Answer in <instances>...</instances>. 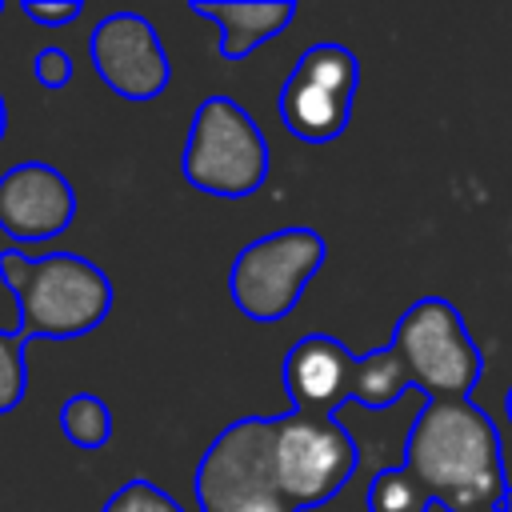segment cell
Wrapping results in <instances>:
<instances>
[{
  "instance_id": "1",
  "label": "cell",
  "mask_w": 512,
  "mask_h": 512,
  "mask_svg": "<svg viewBox=\"0 0 512 512\" xmlns=\"http://www.w3.org/2000/svg\"><path fill=\"white\" fill-rule=\"evenodd\" d=\"M404 468L444 512H500L508 492L500 432L472 396L424 400L404 436Z\"/></svg>"
},
{
  "instance_id": "2",
  "label": "cell",
  "mask_w": 512,
  "mask_h": 512,
  "mask_svg": "<svg viewBox=\"0 0 512 512\" xmlns=\"http://www.w3.org/2000/svg\"><path fill=\"white\" fill-rule=\"evenodd\" d=\"M0 280L8 284L20 324L16 332L24 340H72L92 328L112 308V280L100 264L76 252H52L40 260H28L16 248L0 252Z\"/></svg>"
},
{
  "instance_id": "3",
  "label": "cell",
  "mask_w": 512,
  "mask_h": 512,
  "mask_svg": "<svg viewBox=\"0 0 512 512\" xmlns=\"http://www.w3.org/2000/svg\"><path fill=\"white\" fill-rule=\"evenodd\" d=\"M180 172L196 192L244 200L268 180V140L236 100L208 96L192 116Z\"/></svg>"
},
{
  "instance_id": "4",
  "label": "cell",
  "mask_w": 512,
  "mask_h": 512,
  "mask_svg": "<svg viewBox=\"0 0 512 512\" xmlns=\"http://www.w3.org/2000/svg\"><path fill=\"white\" fill-rule=\"evenodd\" d=\"M388 344L408 364L412 388L424 400H460L476 388L484 372V356L464 316L444 296H420L396 320Z\"/></svg>"
},
{
  "instance_id": "5",
  "label": "cell",
  "mask_w": 512,
  "mask_h": 512,
  "mask_svg": "<svg viewBox=\"0 0 512 512\" xmlns=\"http://www.w3.org/2000/svg\"><path fill=\"white\" fill-rule=\"evenodd\" d=\"M324 256H328V244L316 228H280V232L256 236L236 252L228 268V296L256 324L284 320L300 304Z\"/></svg>"
},
{
  "instance_id": "6",
  "label": "cell",
  "mask_w": 512,
  "mask_h": 512,
  "mask_svg": "<svg viewBox=\"0 0 512 512\" xmlns=\"http://www.w3.org/2000/svg\"><path fill=\"white\" fill-rule=\"evenodd\" d=\"M360 448L352 432L336 416H304L288 412L276 420V492L288 500L292 512L328 504L356 472Z\"/></svg>"
},
{
  "instance_id": "7",
  "label": "cell",
  "mask_w": 512,
  "mask_h": 512,
  "mask_svg": "<svg viewBox=\"0 0 512 512\" xmlns=\"http://www.w3.org/2000/svg\"><path fill=\"white\" fill-rule=\"evenodd\" d=\"M356 84H360V64L344 44L324 40L304 48L280 88L284 128L304 144H328L344 136Z\"/></svg>"
},
{
  "instance_id": "8",
  "label": "cell",
  "mask_w": 512,
  "mask_h": 512,
  "mask_svg": "<svg viewBox=\"0 0 512 512\" xmlns=\"http://www.w3.org/2000/svg\"><path fill=\"white\" fill-rule=\"evenodd\" d=\"M276 420L244 416L232 420L196 464V508L200 512H236L240 504L276 492Z\"/></svg>"
},
{
  "instance_id": "9",
  "label": "cell",
  "mask_w": 512,
  "mask_h": 512,
  "mask_svg": "<svg viewBox=\"0 0 512 512\" xmlns=\"http://www.w3.org/2000/svg\"><path fill=\"white\" fill-rule=\"evenodd\" d=\"M88 56H92L96 76L116 96L136 100V104L156 100L172 80L164 40L152 28V20H144L140 12L104 16L88 36Z\"/></svg>"
},
{
  "instance_id": "10",
  "label": "cell",
  "mask_w": 512,
  "mask_h": 512,
  "mask_svg": "<svg viewBox=\"0 0 512 512\" xmlns=\"http://www.w3.org/2000/svg\"><path fill=\"white\" fill-rule=\"evenodd\" d=\"M76 216V192L52 164L24 160L0 176V228L12 240L36 244L68 232Z\"/></svg>"
},
{
  "instance_id": "11",
  "label": "cell",
  "mask_w": 512,
  "mask_h": 512,
  "mask_svg": "<svg viewBox=\"0 0 512 512\" xmlns=\"http://www.w3.org/2000/svg\"><path fill=\"white\" fill-rule=\"evenodd\" d=\"M352 376L356 356L328 332L300 336L284 356V388L304 416H336L352 400Z\"/></svg>"
},
{
  "instance_id": "12",
  "label": "cell",
  "mask_w": 512,
  "mask_h": 512,
  "mask_svg": "<svg viewBox=\"0 0 512 512\" xmlns=\"http://www.w3.org/2000/svg\"><path fill=\"white\" fill-rule=\"evenodd\" d=\"M188 8L200 20H212L220 28L224 60H244L264 40L280 36L296 16L292 0H192Z\"/></svg>"
},
{
  "instance_id": "13",
  "label": "cell",
  "mask_w": 512,
  "mask_h": 512,
  "mask_svg": "<svg viewBox=\"0 0 512 512\" xmlns=\"http://www.w3.org/2000/svg\"><path fill=\"white\" fill-rule=\"evenodd\" d=\"M416 392L408 364L400 360V352L392 344L356 356V376H352V400L348 404H364L368 412H388L392 404H400V396Z\"/></svg>"
},
{
  "instance_id": "14",
  "label": "cell",
  "mask_w": 512,
  "mask_h": 512,
  "mask_svg": "<svg viewBox=\"0 0 512 512\" xmlns=\"http://www.w3.org/2000/svg\"><path fill=\"white\" fill-rule=\"evenodd\" d=\"M60 432L76 448H104L112 436V408L92 392H72L60 404Z\"/></svg>"
},
{
  "instance_id": "15",
  "label": "cell",
  "mask_w": 512,
  "mask_h": 512,
  "mask_svg": "<svg viewBox=\"0 0 512 512\" xmlns=\"http://www.w3.org/2000/svg\"><path fill=\"white\" fill-rule=\"evenodd\" d=\"M368 512H432V496L428 488L416 480L412 468L404 464H392V468H380L368 484Z\"/></svg>"
},
{
  "instance_id": "16",
  "label": "cell",
  "mask_w": 512,
  "mask_h": 512,
  "mask_svg": "<svg viewBox=\"0 0 512 512\" xmlns=\"http://www.w3.org/2000/svg\"><path fill=\"white\" fill-rule=\"evenodd\" d=\"M24 336L0 332V412H12L28 392V364H24Z\"/></svg>"
},
{
  "instance_id": "17",
  "label": "cell",
  "mask_w": 512,
  "mask_h": 512,
  "mask_svg": "<svg viewBox=\"0 0 512 512\" xmlns=\"http://www.w3.org/2000/svg\"><path fill=\"white\" fill-rule=\"evenodd\" d=\"M100 512H184V508L152 480H128L104 500Z\"/></svg>"
},
{
  "instance_id": "18",
  "label": "cell",
  "mask_w": 512,
  "mask_h": 512,
  "mask_svg": "<svg viewBox=\"0 0 512 512\" xmlns=\"http://www.w3.org/2000/svg\"><path fill=\"white\" fill-rule=\"evenodd\" d=\"M32 72H36V84L40 88H64L68 80H72V56L64 52V48H40L36 52V60H32Z\"/></svg>"
},
{
  "instance_id": "19",
  "label": "cell",
  "mask_w": 512,
  "mask_h": 512,
  "mask_svg": "<svg viewBox=\"0 0 512 512\" xmlns=\"http://www.w3.org/2000/svg\"><path fill=\"white\" fill-rule=\"evenodd\" d=\"M20 12H24L32 24L60 28V24H68V20L80 16V0H48V4H44V0H24Z\"/></svg>"
},
{
  "instance_id": "20",
  "label": "cell",
  "mask_w": 512,
  "mask_h": 512,
  "mask_svg": "<svg viewBox=\"0 0 512 512\" xmlns=\"http://www.w3.org/2000/svg\"><path fill=\"white\" fill-rule=\"evenodd\" d=\"M236 512H292V508H288V500L280 492H268V496H256V500L240 504Z\"/></svg>"
},
{
  "instance_id": "21",
  "label": "cell",
  "mask_w": 512,
  "mask_h": 512,
  "mask_svg": "<svg viewBox=\"0 0 512 512\" xmlns=\"http://www.w3.org/2000/svg\"><path fill=\"white\" fill-rule=\"evenodd\" d=\"M4 132H8V108H4V96H0V140H4Z\"/></svg>"
},
{
  "instance_id": "22",
  "label": "cell",
  "mask_w": 512,
  "mask_h": 512,
  "mask_svg": "<svg viewBox=\"0 0 512 512\" xmlns=\"http://www.w3.org/2000/svg\"><path fill=\"white\" fill-rule=\"evenodd\" d=\"M500 512H512V480H508V492H504V504H500Z\"/></svg>"
},
{
  "instance_id": "23",
  "label": "cell",
  "mask_w": 512,
  "mask_h": 512,
  "mask_svg": "<svg viewBox=\"0 0 512 512\" xmlns=\"http://www.w3.org/2000/svg\"><path fill=\"white\" fill-rule=\"evenodd\" d=\"M508 420H512V388H508Z\"/></svg>"
},
{
  "instance_id": "24",
  "label": "cell",
  "mask_w": 512,
  "mask_h": 512,
  "mask_svg": "<svg viewBox=\"0 0 512 512\" xmlns=\"http://www.w3.org/2000/svg\"><path fill=\"white\" fill-rule=\"evenodd\" d=\"M0 16H4V4H0Z\"/></svg>"
}]
</instances>
